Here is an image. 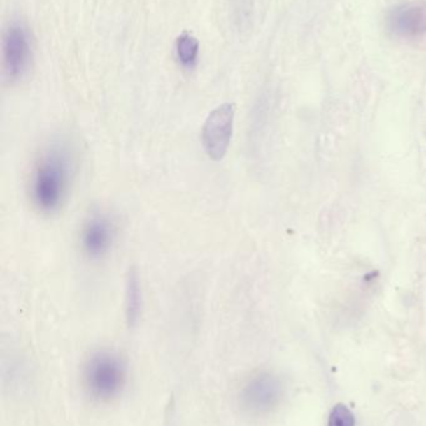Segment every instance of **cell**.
Here are the masks:
<instances>
[{"mask_svg": "<svg viewBox=\"0 0 426 426\" xmlns=\"http://www.w3.org/2000/svg\"><path fill=\"white\" fill-rule=\"evenodd\" d=\"M84 386L98 402H111L123 392L127 383V365L111 351H98L84 367Z\"/></svg>", "mask_w": 426, "mask_h": 426, "instance_id": "7a4b0ae2", "label": "cell"}, {"mask_svg": "<svg viewBox=\"0 0 426 426\" xmlns=\"http://www.w3.org/2000/svg\"><path fill=\"white\" fill-rule=\"evenodd\" d=\"M176 55L184 66H193L199 52V41L193 35L184 33L176 39Z\"/></svg>", "mask_w": 426, "mask_h": 426, "instance_id": "9c48e42d", "label": "cell"}, {"mask_svg": "<svg viewBox=\"0 0 426 426\" xmlns=\"http://www.w3.org/2000/svg\"><path fill=\"white\" fill-rule=\"evenodd\" d=\"M68 151L52 146L41 152L30 175V197L41 212L53 213L64 203L71 181Z\"/></svg>", "mask_w": 426, "mask_h": 426, "instance_id": "6da1fadb", "label": "cell"}, {"mask_svg": "<svg viewBox=\"0 0 426 426\" xmlns=\"http://www.w3.org/2000/svg\"><path fill=\"white\" fill-rule=\"evenodd\" d=\"M6 74L17 79L28 68L30 58L29 36L22 25H12L4 36L3 44Z\"/></svg>", "mask_w": 426, "mask_h": 426, "instance_id": "8992f818", "label": "cell"}, {"mask_svg": "<svg viewBox=\"0 0 426 426\" xmlns=\"http://www.w3.org/2000/svg\"><path fill=\"white\" fill-rule=\"evenodd\" d=\"M115 228L104 213H93L83 226L80 244L89 258L99 259L106 256L114 242Z\"/></svg>", "mask_w": 426, "mask_h": 426, "instance_id": "5b68a950", "label": "cell"}, {"mask_svg": "<svg viewBox=\"0 0 426 426\" xmlns=\"http://www.w3.org/2000/svg\"><path fill=\"white\" fill-rule=\"evenodd\" d=\"M327 426H355V416L345 404H336L330 411Z\"/></svg>", "mask_w": 426, "mask_h": 426, "instance_id": "30bf717a", "label": "cell"}, {"mask_svg": "<svg viewBox=\"0 0 426 426\" xmlns=\"http://www.w3.org/2000/svg\"><path fill=\"white\" fill-rule=\"evenodd\" d=\"M283 386L274 374L257 373L246 381L240 392V404L251 415H265L279 405Z\"/></svg>", "mask_w": 426, "mask_h": 426, "instance_id": "277c9868", "label": "cell"}, {"mask_svg": "<svg viewBox=\"0 0 426 426\" xmlns=\"http://www.w3.org/2000/svg\"><path fill=\"white\" fill-rule=\"evenodd\" d=\"M141 313V289L139 277L134 270H130L125 284V317L129 327L135 325Z\"/></svg>", "mask_w": 426, "mask_h": 426, "instance_id": "ba28073f", "label": "cell"}, {"mask_svg": "<svg viewBox=\"0 0 426 426\" xmlns=\"http://www.w3.org/2000/svg\"><path fill=\"white\" fill-rule=\"evenodd\" d=\"M235 105H220L206 117L201 128V144L213 161H222L228 152L233 135Z\"/></svg>", "mask_w": 426, "mask_h": 426, "instance_id": "3957f363", "label": "cell"}, {"mask_svg": "<svg viewBox=\"0 0 426 426\" xmlns=\"http://www.w3.org/2000/svg\"><path fill=\"white\" fill-rule=\"evenodd\" d=\"M389 28L394 34L415 38L426 33V1L409 3L397 6L388 17Z\"/></svg>", "mask_w": 426, "mask_h": 426, "instance_id": "52a82bcc", "label": "cell"}]
</instances>
